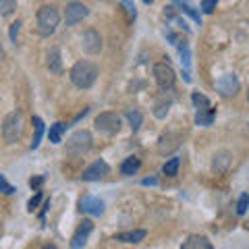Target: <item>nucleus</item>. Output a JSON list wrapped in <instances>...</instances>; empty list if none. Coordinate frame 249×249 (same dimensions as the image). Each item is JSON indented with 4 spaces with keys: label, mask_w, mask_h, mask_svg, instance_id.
Here are the masks:
<instances>
[{
    "label": "nucleus",
    "mask_w": 249,
    "mask_h": 249,
    "mask_svg": "<svg viewBox=\"0 0 249 249\" xmlns=\"http://www.w3.org/2000/svg\"><path fill=\"white\" fill-rule=\"evenodd\" d=\"M139 168H142V160H139L137 156H129V158H124L123 164H121V175L131 177V175H135Z\"/></svg>",
    "instance_id": "f3484780"
},
{
    "label": "nucleus",
    "mask_w": 249,
    "mask_h": 249,
    "mask_svg": "<svg viewBox=\"0 0 249 249\" xmlns=\"http://www.w3.org/2000/svg\"><path fill=\"white\" fill-rule=\"evenodd\" d=\"M154 79L158 83L160 89H173L177 75L173 71V67L166 65V62H156L154 65Z\"/></svg>",
    "instance_id": "423d86ee"
},
{
    "label": "nucleus",
    "mask_w": 249,
    "mask_h": 249,
    "mask_svg": "<svg viewBox=\"0 0 249 249\" xmlns=\"http://www.w3.org/2000/svg\"><path fill=\"white\" fill-rule=\"evenodd\" d=\"M143 2H145V4H152V2H154V0H143Z\"/></svg>",
    "instance_id": "c9c22d12"
},
{
    "label": "nucleus",
    "mask_w": 249,
    "mask_h": 249,
    "mask_svg": "<svg viewBox=\"0 0 249 249\" xmlns=\"http://www.w3.org/2000/svg\"><path fill=\"white\" fill-rule=\"evenodd\" d=\"M42 196H44V193H42V191H37V193H36V197H31V199H29V204H27V210H29V212H34V210L37 208V204H40Z\"/></svg>",
    "instance_id": "7c9ffc66"
},
{
    "label": "nucleus",
    "mask_w": 249,
    "mask_h": 249,
    "mask_svg": "<svg viewBox=\"0 0 249 249\" xmlns=\"http://www.w3.org/2000/svg\"><path fill=\"white\" fill-rule=\"evenodd\" d=\"M247 204H249V196H247V193H241L239 204H237V214L239 216H243L247 212Z\"/></svg>",
    "instance_id": "cd10ccee"
},
{
    "label": "nucleus",
    "mask_w": 249,
    "mask_h": 249,
    "mask_svg": "<svg viewBox=\"0 0 249 249\" xmlns=\"http://www.w3.org/2000/svg\"><path fill=\"white\" fill-rule=\"evenodd\" d=\"M127 119H129V124H131V129L133 131H137L139 127H142V123H143V114H142V110H137V108H129L127 112Z\"/></svg>",
    "instance_id": "412c9836"
},
{
    "label": "nucleus",
    "mask_w": 249,
    "mask_h": 249,
    "mask_svg": "<svg viewBox=\"0 0 249 249\" xmlns=\"http://www.w3.org/2000/svg\"><path fill=\"white\" fill-rule=\"evenodd\" d=\"M15 11V0H0V15H11Z\"/></svg>",
    "instance_id": "bb28decb"
},
{
    "label": "nucleus",
    "mask_w": 249,
    "mask_h": 249,
    "mask_svg": "<svg viewBox=\"0 0 249 249\" xmlns=\"http://www.w3.org/2000/svg\"><path fill=\"white\" fill-rule=\"evenodd\" d=\"M69 77H71V83L79 89H89L98 79V67L89 60H79L75 62L73 69L69 71Z\"/></svg>",
    "instance_id": "f257e3e1"
},
{
    "label": "nucleus",
    "mask_w": 249,
    "mask_h": 249,
    "mask_svg": "<svg viewBox=\"0 0 249 249\" xmlns=\"http://www.w3.org/2000/svg\"><path fill=\"white\" fill-rule=\"evenodd\" d=\"M93 145V139L89 131H75V133L67 139L65 143V154L73 156V158H79V156H85Z\"/></svg>",
    "instance_id": "7ed1b4c3"
},
{
    "label": "nucleus",
    "mask_w": 249,
    "mask_h": 249,
    "mask_svg": "<svg viewBox=\"0 0 249 249\" xmlns=\"http://www.w3.org/2000/svg\"><path fill=\"white\" fill-rule=\"evenodd\" d=\"M218 0H201V11L204 13H214Z\"/></svg>",
    "instance_id": "c85d7f7f"
},
{
    "label": "nucleus",
    "mask_w": 249,
    "mask_h": 249,
    "mask_svg": "<svg viewBox=\"0 0 249 249\" xmlns=\"http://www.w3.org/2000/svg\"><path fill=\"white\" fill-rule=\"evenodd\" d=\"M239 88H241V83H239V79H237L235 73H227V75H222L220 79L216 81V89H218V93H220V96H224V98L235 96V93L239 91Z\"/></svg>",
    "instance_id": "1a4fd4ad"
},
{
    "label": "nucleus",
    "mask_w": 249,
    "mask_h": 249,
    "mask_svg": "<svg viewBox=\"0 0 249 249\" xmlns=\"http://www.w3.org/2000/svg\"><path fill=\"white\" fill-rule=\"evenodd\" d=\"M91 231H93V222H91V220H88V218H85L83 222H79V227H77L75 235H73V239H71V249H81V247L85 245V241H88V237H89Z\"/></svg>",
    "instance_id": "f8f14e48"
},
{
    "label": "nucleus",
    "mask_w": 249,
    "mask_h": 249,
    "mask_svg": "<svg viewBox=\"0 0 249 249\" xmlns=\"http://www.w3.org/2000/svg\"><path fill=\"white\" fill-rule=\"evenodd\" d=\"M23 129H25V119H23V112L21 110H15L11 114L4 116V123H2V137L6 143H15L19 142L21 135H23Z\"/></svg>",
    "instance_id": "20e7f679"
},
{
    "label": "nucleus",
    "mask_w": 249,
    "mask_h": 249,
    "mask_svg": "<svg viewBox=\"0 0 249 249\" xmlns=\"http://www.w3.org/2000/svg\"><path fill=\"white\" fill-rule=\"evenodd\" d=\"M88 15H89V9L83 2H79V0H71V2H67V9H65V25L73 27L79 21H83Z\"/></svg>",
    "instance_id": "0eeeda50"
},
{
    "label": "nucleus",
    "mask_w": 249,
    "mask_h": 249,
    "mask_svg": "<svg viewBox=\"0 0 249 249\" xmlns=\"http://www.w3.org/2000/svg\"><path fill=\"white\" fill-rule=\"evenodd\" d=\"M147 232L143 229H137V231H127V232H119L114 239L116 241H123V243H139V241L145 239Z\"/></svg>",
    "instance_id": "a211bd4d"
},
{
    "label": "nucleus",
    "mask_w": 249,
    "mask_h": 249,
    "mask_svg": "<svg viewBox=\"0 0 249 249\" xmlns=\"http://www.w3.org/2000/svg\"><path fill=\"white\" fill-rule=\"evenodd\" d=\"M191 100H193V104L197 106V110H208V108H212L210 100L204 96V93H199V91H193L191 93Z\"/></svg>",
    "instance_id": "393cba45"
},
{
    "label": "nucleus",
    "mask_w": 249,
    "mask_h": 249,
    "mask_svg": "<svg viewBox=\"0 0 249 249\" xmlns=\"http://www.w3.org/2000/svg\"><path fill=\"white\" fill-rule=\"evenodd\" d=\"M79 210L85 214H91V216H102L104 214V201L93 197V196H85L79 199Z\"/></svg>",
    "instance_id": "ddd939ff"
},
{
    "label": "nucleus",
    "mask_w": 249,
    "mask_h": 249,
    "mask_svg": "<svg viewBox=\"0 0 249 249\" xmlns=\"http://www.w3.org/2000/svg\"><path fill=\"white\" fill-rule=\"evenodd\" d=\"M173 2H175L177 6H181V11H185V13L189 15V17H191L193 21H196V23H199V25H201V17H199V13H196V11H193V6H191L189 2H185V0H173Z\"/></svg>",
    "instance_id": "b1692460"
},
{
    "label": "nucleus",
    "mask_w": 249,
    "mask_h": 249,
    "mask_svg": "<svg viewBox=\"0 0 249 249\" xmlns=\"http://www.w3.org/2000/svg\"><path fill=\"white\" fill-rule=\"evenodd\" d=\"M178 139H181V137H178V133H166V135H162L160 142H158V152L160 154H170L173 150H177L178 143H181Z\"/></svg>",
    "instance_id": "dca6fc26"
},
{
    "label": "nucleus",
    "mask_w": 249,
    "mask_h": 249,
    "mask_svg": "<svg viewBox=\"0 0 249 249\" xmlns=\"http://www.w3.org/2000/svg\"><path fill=\"white\" fill-rule=\"evenodd\" d=\"M19 29H21V21L11 23V31H9V36H11V42H15V44H17V34H19Z\"/></svg>",
    "instance_id": "c756f323"
},
{
    "label": "nucleus",
    "mask_w": 249,
    "mask_h": 249,
    "mask_svg": "<svg viewBox=\"0 0 249 249\" xmlns=\"http://www.w3.org/2000/svg\"><path fill=\"white\" fill-rule=\"evenodd\" d=\"M214 114H216L214 108H208V110H197L196 123L197 124H204V127H210V124L214 123Z\"/></svg>",
    "instance_id": "4be33fe9"
},
{
    "label": "nucleus",
    "mask_w": 249,
    "mask_h": 249,
    "mask_svg": "<svg viewBox=\"0 0 249 249\" xmlns=\"http://www.w3.org/2000/svg\"><path fill=\"white\" fill-rule=\"evenodd\" d=\"M34 127H36V133H34V142H31V150H37V145L42 142V135H44V121L40 116H34Z\"/></svg>",
    "instance_id": "5701e85b"
},
{
    "label": "nucleus",
    "mask_w": 249,
    "mask_h": 249,
    "mask_svg": "<svg viewBox=\"0 0 249 249\" xmlns=\"http://www.w3.org/2000/svg\"><path fill=\"white\" fill-rule=\"evenodd\" d=\"M96 129L104 135H116L121 131V116L116 112H100L96 116Z\"/></svg>",
    "instance_id": "39448f33"
},
{
    "label": "nucleus",
    "mask_w": 249,
    "mask_h": 249,
    "mask_svg": "<svg viewBox=\"0 0 249 249\" xmlns=\"http://www.w3.org/2000/svg\"><path fill=\"white\" fill-rule=\"evenodd\" d=\"M0 191L2 193H15V187L11 183H6V178L0 175Z\"/></svg>",
    "instance_id": "2f4dec72"
},
{
    "label": "nucleus",
    "mask_w": 249,
    "mask_h": 249,
    "mask_svg": "<svg viewBox=\"0 0 249 249\" xmlns=\"http://www.w3.org/2000/svg\"><path fill=\"white\" fill-rule=\"evenodd\" d=\"M108 173H110V166H108L104 160H96L83 170L81 178L83 181H100V178H104Z\"/></svg>",
    "instance_id": "9d476101"
},
{
    "label": "nucleus",
    "mask_w": 249,
    "mask_h": 249,
    "mask_svg": "<svg viewBox=\"0 0 249 249\" xmlns=\"http://www.w3.org/2000/svg\"><path fill=\"white\" fill-rule=\"evenodd\" d=\"M36 21H37V34H40L42 37H48L50 34H54L60 23V13L56 6L52 4H46L42 6L40 11H37L36 15Z\"/></svg>",
    "instance_id": "f03ea898"
},
{
    "label": "nucleus",
    "mask_w": 249,
    "mask_h": 249,
    "mask_svg": "<svg viewBox=\"0 0 249 249\" xmlns=\"http://www.w3.org/2000/svg\"><path fill=\"white\" fill-rule=\"evenodd\" d=\"M231 152H218L216 156H214V162H212V168L216 170V173H224V170L229 168V164H231Z\"/></svg>",
    "instance_id": "6ab92c4d"
},
{
    "label": "nucleus",
    "mask_w": 249,
    "mask_h": 249,
    "mask_svg": "<svg viewBox=\"0 0 249 249\" xmlns=\"http://www.w3.org/2000/svg\"><path fill=\"white\" fill-rule=\"evenodd\" d=\"M69 124L65 123H54L50 124V131H48V139L52 143H60L62 142V135H65V131H67Z\"/></svg>",
    "instance_id": "aec40b11"
},
{
    "label": "nucleus",
    "mask_w": 249,
    "mask_h": 249,
    "mask_svg": "<svg viewBox=\"0 0 249 249\" xmlns=\"http://www.w3.org/2000/svg\"><path fill=\"white\" fill-rule=\"evenodd\" d=\"M175 102V93L173 89H160L158 98H156V104H154V116L156 119H164L168 114L170 106Z\"/></svg>",
    "instance_id": "6e6552de"
},
{
    "label": "nucleus",
    "mask_w": 249,
    "mask_h": 249,
    "mask_svg": "<svg viewBox=\"0 0 249 249\" xmlns=\"http://www.w3.org/2000/svg\"><path fill=\"white\" fill-rule=\"evenodd\" d=\"M178 166H181V160H178V158H170L168 162H164V166H162V173H164L166 177H177Z\"/></svg>",
    "instance_id": "a878e982"
},
{
    "label": "nucleus",
    "mask_w": 249,
    "mask_h": 249,
    "mask_svg": "<svg viewBox=\"0 0 249 249\" xmlns=\"http://www.w3.org/2000/svg\"><path fill=\"white\" fill-rule=\"evenodd\" d=\"M121 2H123L124 6H127V11H129V17H131V19H135V17H137L135 4H133V2H131V0H121Z\"/></svg>",
    "instance_id": "473e14b6"
},
{
    "label": "nucleus",
    "mask_w": 249,
    "mask_h": 249,
    "mask_svg": "<svg viewBox=\"0 0 249 249\" xmlns=\"http://www.w3.org/2000/svg\"><path fill=\"white\" fill-rule=\"evenodd\" d=\"M181 249H214V245H212V241L204 235H189L183 241Z\"/></svg>",
    "instance_id": "4468645a"
},
{
    "label": "nucleus",
    "mask_w": 249,
    "mask_h": 249,
    "mask_svg": "<svg viewBox=\"0 0 249 249\" xmlns=\"http://www.w3.org/2000/svg\"><path fill=\"white\" fill-rule=\"evenodd\" d=\"M158 181H156V178H143V185H156Z\"/></svg>",
    "instance_id": "f704fd0d"
},
{
    "label": "nucleus",
    "mask_w": 249,
    "mask_h": 249,
    "mask_svg": "<svg viewBox=\"0 0 249 249\" xmlns=\"http://www.w3.org/2000/svg\"><path fill=\"white\" fill-rule=\"evenodd\" d=\"M81 48L88 54H98L102 50V37H100V34L96 29H88L81 36Z\"/></svg>",
    "instance_id": "9b49d317"
},
{
    "label": "nucleus",
    "mask_w": 249,
    "mask_h": 249,
    "mask_svg": "<svg viewBox=\"0 0 249 249\" xmlns=\"http://www.w3.org/2000/svg\"><path fill=\"white\" fill-rule=\"evenodd\" d=\"M42 183H44V177H36V178H31V181H29L31 189H37V187H40Z\"/></svg>",
    "instance_id": "72a5a7b5"
},
{
    "label": "nucleus",
    "mask_w": 249,
    "mask_h": 249,
    "mask_svg": "<svg viewBox=\"0 0 249 249\" xmlns=\"http://www.w3.org/2000/svg\"><path fill=\"white\" fill-rule=\"evenodd\" d=\"M46 67H48V71L54 73V75H62V58H60V50L54 46V48L48 50L46 54Z\"/></svg>",
    "instance_id": "2eb2a0df"
}]
</instances>
